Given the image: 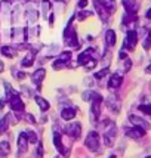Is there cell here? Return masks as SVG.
<instances>
[{
  "label": "cell",
  "instance_id": "obj_26",
  "mask_svg": "<svg viewBox=\"0 0 151 158\" xmlns=\"http://www.w3.org/2000/svg\"><path fill=\"white\" fill-rule=\"evenodd\" d=\"M102 5L110 15L114 14V10H116V0H102Z\"/></svg>",
  "mask_w": 151,
  "mask_h": 158
},
{
  "label": "cell",
  "instance_id": "obj_4",
  "mask_svg": "<svg viewBox=\"0 0 151 158\" xmlns=\"http://www.w3.org/2000/svg\"><path fill=\"white\" fill-rule=\"evenodd\" d=\"M136 43H138V33L135 30H129L127 34H126V39L123 41V49L124 50H133Z\"/></svg>",
  "mask_w": 151,
  "mask_h": 158
},
{
  "label": "cell",
  "instance_id": "obj_22",
  "mask_svg": "<svg viewBox=\"0 0 151 158\" xmlns=\"http://www.w3.org/2000/svg\"><path fill=\"white\" fill-rule=\"evenodd\" d=\"M144 31V41H142V46H144L145 50H148V49L151 48V31L150 30H147V28H144L142 30Z\"/></svg>",
  "mask_w": 151,
  "mask_h": 158
},
{
  "label": "cell",
  "instance_id": "obj_11",
  "mask_svg": "<svg viewBox=\"0 0 151 158\" xmlns=\"http://www.w3.org/2000/svg\"><path fill=\"white\" fill-rule=\"evenodd\" d=\"M107 106L113 112H119L120 111V99H119V96L117 95H110L107 98Z\"/></svg>",
  "mask_w": 151,
  "mask_h": 158
},
{
  "label": "cell",
  "instance_id": "obj_23",
  "mask_svg": "<svg viewBox=\"0 0 151 158\" xmlns=\"http://www.w3.org/2000/svg\"><path fill=\"white\" fill-rule=\"evenodd\" d=\"M105 43H107L110 48H113V46L116 44V33H114L113 30H108V31L105 33Z\"/></svg>",
  "mask_w": 151,
  "mask_h": 158
},
{
  "label": "cell",
  "instance_id": "obj_49",
  "mask_svg": "<svg viewBox=\"0 0 151 158\" xmlns=\"http://www.w3.org/2000/svg\"><path fill=\"white\" fill-rule=\"evenodd\" d=\"M110 158H116V157H114V155H111V157Z\"/></svg>",
  "mask_w": 151,
  "mask_h": 158
},
{
  "label": "cell",
  "instance_id": "obj_37",
  "mask_svg": "<svg viewBox=\"0 0 151 158\" xmlns=\"http://www.w3.org/2000/svg\"><path fill=\"white\" fill-rule=\"evenodd\" d=\"M5 87H6V98H7V99H9L11 96H14L15 93H16V92L14 90V87H11L7 83H5Z\"/></svg>",
  "mask_w": 151,
  "mask_h": 158
},
{
  "label": "cell",
  "instance_id": "obj_6",
  "mask_svg": "<svg viewBox=\"0 0 151 158\" xmlns=\"http://www.w3.org/2000/svg\"><path fill=\"white\" fill-rule=\"evenodd\" d=\"M9 106H11V110L15 111V112H21V111H24V102H22V99L18 93H15L14 96H11L9 99Z\"/></svg>",
  "mask_w": 151,
  "mask_h": 158
},
{
  "label": "cell",
  "instance_id": "obj_39",
  "mask_svg": "<svg viewBox=\"0 0 151 158\" xmlns=\"http://www.w3.org/2000/svg\"><path fill=\"white\" fill-rule=\"evenodd\" d=\"M131 68H132V61L129 59V58H126V59H124V64H123V71L124 73H127Z\"/></svg>",
  "mask_w": 151,
  "mask_h": 158
},
{
  "label": "cell",
  "instance_id": "obj_27",
  "mask_svg": "<svg viewBox=\"0 0 151 158\" xmlns=\"http://www.w3.org/2000/svg\"><path fill=\"white\" fill-rule=\"evenodd\" d=\"M50 7H52V5H50L49 0H43L41 2V10H43V16L45 18H48V14L50 12Z\"/></svg>",
  "mask_w": 151,
  "mask_h": 158
},
{
  "label": "cell",
  "instance_id": "obj_13",
  "mask_svg": "<svg viewBox=\"0 0 151 158\" xmlns=\"http://www.w3.org/2000/svg\"><path fill=\"white\" fill-rule=\"evenodd\" d=\"M54 145H55V148L58 149L59 154H62V155H68V151H67L65 146L62 145V138L58 131H54Z\"/></svg>",
  "mask_w": 151,
  "mask_h": 158
},
{
  "label": "cell",
  "instance_id": "obj_24",
  "mask_svg": "<svg viewBox=\"0 0 151 158\" xmlns=\"http://www.w3.org/2000/svg\"><path fill=\"white\" fill-rule=\"evenodd\" d=\"M9 152H11V145H9V142H6V140L0 142V158L7 157Z\"/></svg>",
  "mask_w": 151,
  "mask_h": 158
},
{
  "label": "cell",
  "instance_id": "obj_41",
  "mask_svg": "<svg viewBox=\"0 0 151 158\" xmlns=\"http://www.w3.org/2000/svg\"><path fill=\"white\" fill-rule=\"evenodd\" d=\"M25 118H27L30 123H36V118L31 115V114H25Z\"/></svg>",
  "mask_w": 151,
  "mask_h": 158
},
{
  "label": "cell",
  "instance_id": "obj_2",
  "mask_svg": "<svg viewBox=\"0 0 151 158\" xmlns=\"http://www.w3.org/2000/svg\"><path fill=\"white\" fill-rule=\"evenodd\" d=\"M101 103H102V96L99 93H93V96H92V105H90L92 121H98V118L101 115Z\"/></svg>",
  "mask_w": 151,
  "mask_h": 158
},
{
  "label": "cell",
  "instance_id": "obj_51",
  "mask_svg": "<svg viewBox=\"0 0 151 158\" xmlns=\"http://www.w3.org/2000/svg\"><path fill=\"white\" fill-rule=\"evenodd\" d=\"M61 2H67V0H61Z\"/></svg>",
  "mask_w": 151,
  "mask_h": 158
},
{
  "label": "cell",
  "instance_id": "obj_29",
  "mask_svg": "<svg viewBox=\"0 0 151 158\" xmlns=\"http://www.w3.org/2000/svg\"><path fill=\"white\" fill-rule=\"evenodd\" d=\"M43 154H45V151H43V143H41V142H37V148L34 149V157L43 158Z\"/></svg>",
  "mask_w": 151,
  "mask_h": 158
},
{
  "label": "cell",
  "instance_id": "obj_28",
  "mask_svg": "<svg viewBox=\"0 0 151 158\" xmlns=\"http://www.w3.org/2000/svg\"><path fill=\"white\" fill-rule=\"evenodd\" d=\"M33 62H34V56L31 55V53H28V55L22 59L21 64H22V67H25V68H27V67H31V65H33Z\"/></svg>",
  "mask_w": 151,
  "mask_h": 158
},
{
  "label": "cell",
  "instance_id": "obj_12",
  "mask_svg": "<svg viewBox=\"0 0 151 158\" xmlns=\"http://www.w3.org/2000/svg\"><path fill=\"white\" fill-rule=\"evenodd\" d=\"M25 15H27V19L30 24H34L37 18H39V12H37V9L34 7L33 3H30L27 5V9H25Z\"/></svg>",
  "mask_w": 151,
  "mask_h": 158
},
{
  "label": "cell",
  "instance_id": "obj_40",
  "mask_svg": "<svg viewBox=\"0 0 151 158\" xmlns=\"http://www.w3.org/2000/svg\"><path fill=\"white\" fill-rule=\"evenodd\" d=\"M77 6H79V9H84V7L88 6V0H80Z\"/></svg>",
  "mask_w": 151,
  "mask_h": 158
},
{
  "label": "cell",
  "instance_id": "obj_3",
  "mask_svg": "<svg viewBox=\"0 0 151 158\" xmlns=\"http://www.w3.org/2000/svg\"><path fill=\"white\" fill-rule=\"evenodd\" d=\"M117 138V127L114 123H110V127L104 133V143L105 146H113Z\"/></svg>",
  "mask_w": 151,
  "mask_h": 158
},
{
  "label": "cell",
  "instance_id": "obj_16",
  "mask_svg": "<svg viewBox=\"0 0 151 158\" xmlns=\"http://www.w3.org/2000/svg\"><path fill=\"white\" fill-rule=\"evenodd\" d=\"M27 148H28L27 133L22 131V133H19V138H18V151H19V154H24V152H27Z\"/></svg>",
  "mask_w": 151,
  "mask_h": 158
},
{
  "label": "cell",
  "instance_id": "obj_35",
  "mask_svg": "<svg viewBox=\"0 0 151 158\" xmlns=\"http://www.w3.org/2000/svg\"><path fill=\"white\" fill-rule=\"evenodd\" d=\"M83 67H84V69H88V71H89V69H92V68H95V67H96V59H95V58L89 59V61L83 65Z\"/></svg>",
  "mask_w": 151,
  "mask_h": 158
},
{
  "label": "cell",
  "instance_id": "obj_30",
  "mask_svg": "<svg viewBox=\"0 0 151 158\" xmlns=\"http://www.w3.org/2000/svg\"><path fill=\"white\" fill-rule=\"evenodd\" d=\"M25 133H27V138H28V142H30V143H37V142H39L37 135H36L33 130H28V131H25Z\"/></svg>",
  "mask_w": 151,
  "mask_h": 158
},
{
  "label": "cell",
  "instance_id": "obj_44",
  "mask_svg": "<svg viewBox=\"0 0 151 158\" xmlns=\"http://www.w3.org/2000/svg\"><path fill=\"white\" fill-rule=\"evenodd\" d=\"M49 25H54V15H49Z\"/></svg>",
  "mask_w": 151,
  "mask_h": 158
},
{
  "label": "cell",
  "instance_id": "obj_20",
  "mask_svg": "<svg viewBox=\"0 0 151 158\" xmlns=\"http://www.w3.org/2000/svg\"><path fill=\"white\" fill-rule=\"evenodd\" d=\"M126 14H136V0H123Z\"/></svg>",
  "mask_w": 151,
  "mask_h": 158
},
{
  "label": "cell",
  "instance_id": "obj_25",
  "mask_svg": "<svg viewBox=\"0 0 151 158\" xmlns=\"http://www.w3.org/2000/svg\"><path fill=\"white\" fill-rule=\"evenodd\" d=\"M34 99H36V103L39 105L40 111H43V112H45V111L49 110V106H50V105H49V102L46 101V99H43L41 96H34Z\"/></svg>",
  "mask_w": 151,
  "mask_h": 158
},
{
  "label": "cell",
  "instance_id": "obj_46",
  "mask_svg": "<svg viewBox=\"0 0 151 158\" xmlns=\"http://www.w3.org/2000/svg\"><path fill=\"white\" fill-rule=\"evenodd\" d=\"M3 69H5V65H3V62L0 61V73H3Z\"/></svg>",
  "mask_w": 151,
  "mask_h": 158
},
{
  "label": "cell",
  "instance_id": "obj_33",
  "mask_svg": "<svg viewBox=\"0 0 151 158\" xmlns=\"http://www.w3.org/2000/svg\"><path fill=\"white\" fill-rule=\"evenodd\" d=\"M89 16H92V12H88V10H83V9H80V12H79V15H77V18H79V21H84V19H88Z\"/></svg>",
  "mask_w": 151,
  "mask_h": 158
},
{
  "label": "cell",
  "instance_id": "obj_7",
  "mask_svg": "<svg viewBox=\"0 0 151 158\" xmlns=\"http://www.w3.org/2000/svg\"><path fill=\"white\" fill-rule=\"evenodd\" d=\"M145 133H147L145 129L133 126V127H131V129H127V130H126V136H127V138H131V139H141V138H144L145 136Z\"/></svg>",
  "mask_w": 151,
  "mask_h": 158
},
{
  "label": "cell",
  "instance_id": "obj_47",
  "mask_svg": "<svg viewBox=\"0 0 151 158\" xmlns=\"http://www.w3.org/2000/svg\"><path fill=\"white\" fill-rule=\"evenodd\" d=\"M145 71H147L148 74H151V64H150V65H148V67H147V69H145Z\"/></svg>",
  "mask_w": 151,
  "mask_h": 158
},
{
  "label": "cell",
  "instance_id": "obj_14",
  "mask_svg": "<svg viewBox=\"0 0 151 158\" xmlns=\"http://www.w3.org/2000/svg\"><path fill=\"white\" fill-rule=\"evenodd\" d=\"M93 6H95L98 15L101 16V19H102V21H107V19H108L110 14H108V12H107V9L104 7V5H102V2H101V0H93Z\"/></svg>",
  "mask_w": 151,
  "mask_h": 158
},
{
  "label": "cell",
  "instance_id": "obj_1",
  "mask_svg": "<svg viewBox=\"0 0 151 158\" xmlns=\"http://www.w3.org/2000/svg\"><path fill=\"white\" fill-rule=\"evenodd\" d=\"M99 143H101V138H99V133L95 130L89 131V135L86 136L84 139V145H86V148L90 149L92 152H95L99 149Z\"/></svg>",
  "mask_w": 151,
  "mask_h": 158
},
{
  "label": "cell",
  "instance_id": "obj_34",
  "mask_svg": "<svg viewBox=\"0 0 151 158\" xmlns=\"http://www.w3.org/2000/svg\"><path fill=\"white\" fill-rule=\"evenodd\" d=\"M71 52H62L61 55H59V58H58V59H59V61H64V62H67V64H68L70 61H71Z\"/></svg>",
  "mask_w": 151,
  "mask_h": 158
},
{
  "label": "cell",
  "instance_id": "obj_8",
  "mask_svg": "<svg viewBox=\"0 0 151 158\" xmlns=\"http://www.w3.org/2000/svg\"><path fill=\"white\" fill-rule=\"evenodd\" d=\"M12 123H16V118L12 117V114H6L0 118V133H5V131L11 127Z\"/></svg>",
  "mask_w": 151,
  "mask_h": 158
},
{
  "label": "cell",
  "instance_id": "obj_36",
  "mask_svg": "<svg viewBox=\"0 0 151 158\" xmlns=\"http://www.w3.org/2000/svg\"><path fill=\"white\" fill-rule=\"evenodd\" d=\"M67 65H68L67 62L59 61V59H56V61L54 62V68H55V69H61V68H64V67H67Z\"/></svg>",
  "mask_w": 151,
  "mask_h": 158
},
{
  "label": "cell",
  "instance_id": "obj_43",
  "mask_svg": "<svg viewBox=\"0 0 151 158\" xmlns=\"http://www.w3.org/2000/svg\"><path fill=\"white\" fill-rule=\"evenodd\" d=\"M5 103H6V99H0V111L5 108Z\"/></svg>",
  "mask_w": 151,
  "mask_h": 158
},
{
  "label": "cell",
  "instance_id": "obj_17",
  "mask_svg": "<svg viewBox=\"0 0 151 158\" xmlns=\"http://www.w3.org/2000/svg\"><path fill=\"white\" fill-rule=\"evenodd\" d=\"M122 83H123V77L120 76L119 73H116V74H113V76L110 77L108 87H110V89H119V87L122 86Z\"/></svg>",
  "mask_w": 151,
  "mask_h": 158
},
{
  "label": "cell",
  "instance_id": "obj_32",
  "mask_svg": "<svg viewBox=\"0 0 151 158\" xmlns=\"http://www.w3.org/2000/svg\"><path fill=\"white\" fill-rule=\"evenodd\" d=\"M108 73H110V68H107V67H105V68H102L101 71L95 73V78H96V80H101V78H104V77L107 76Z\"/></svg>",
  "mask_w": 151,
  "mask_h": 158
},
{
  "label": "cell",
  "instance_id": "obj_38",
  "mask_svg": "<svg viewBox=\"0 0 151 158\" xmlns=\"http://www.w3.org/2000/svg\"><path fill=\"white\" fill-rule=\"evenodd\" d=\"M21 14V7L19 6H15L14 7V12H12V21H18Z\"/></svg>",
  "mask_w": 151,
  "mask_h": 158
},
{
  "label": "cell",
  "instance_id": "obj_5",
  "mask_svg": "<svg viewBox=\"0 0 151 158\" xmlns=\"http://www.w3.org/2000/svg\"><path fill=\"white\" fill-rule=\"evenodd\" d=\"M64 131L68 135L70 138L79 139L80 135H82V126H80V123H71L64 127Z\"/></svg>",
  "mask_w": 151,
  "mask_h": 158
},
{
  "label": "cell",
  "instance_id": "obj_10",
  "mask_svg": "<svg viewBox=\"0 0 151 158\" xmlns=\"http://www.w3.org/2000/svg\"><path fill=\"white\" fill-rule=\"evenodd\" d=\"M93 56H95V50L92 48H89V49H86V50H83L82 53L79 55L77 62H79V65H84V64L89 61V59H92Z\"/></svg>",
  "mask_w": 151,
  "mask_h": 158
},
{
  "label": "cell",
  "instance_id": "obj_15",
  "mask_svg": "<svg viewBox=\"0 0 151 158\" xmlns=\"http://www.w3.org/2000/svg\"><path fill=\"white\" fill-rule=\"evenodd\" d=\"M45 76H46V69H45V68L36 69L34 73H33V76H31V78H33V83H34L39 89H40V84H41V81H43Z\"/></svg>",
  "mask_w": 151,
  "mask_h": 158
},
{
  "label": "cell",
  "instance_id": "obj_50",
  "mask_svg": "<svg viewBox=\"0 0 151 158\" xmlns=\"http://www.w3.org/2000/svg\"><path fill=\"white\" fill-rule=\"evenodd\" d=\"M145 158H151V155H148V157H145Z\"/></svg>",
  "mask_w": 151,
  "mask_h": 158
},
{
  "label": "cell",
  "instance_id": "obj_18",
  "mask_svg": "<svg viewBox=\"0 0 151 158\" xmlns=\"http://www.w3.org/2000/svg\"><path fill=\"white\" fill-rule=\"evenodd\" d=\"M25 39H27V30H22V28H15V30H12V40L24 41Z\"/></svg>",
  "mask_w": 151,
  "mask_h": 158
},
{
  "label": "cell",
  "instance_id": "obj_9",
  "mask_svg": "<svg viewBox=\"0 0 151 158\" xmlns=\"http://www.w3.org/2000/svg\"><path fill=\"white\" fill-rule=\"evenodd\" d=\"M129 121H131L133 126H136V127H142V129H150V123L147 121V120H144L142 117H139V115H133V114H131L129 115Z\"/></svg>",
  "mask_w": 151,
  "mask_h": 158
},
{
  "label": "cell",
  "instance_id": "obj_45",
  "mask_svg": "<svg viewBox=\"0 0 151 158\" xmlns=\"http://www.w3.org/2000/svg\"><path fill=\"white\" fill-rule=\"evenodd\" d=\"M145 16H147V19H151V7L147 10V14H145Z\"/></svg>",
  "mask_w": 151,
  "mask_h": 158
},
{
  "label": "cell",
  "instance_id": "obj_31",
  "mask_svg": "<svg viewBox=\"0 0 151 158\" xmlns=\"http://www.w3.org/2000/svg\"><path fill=\"white\" fill-rule=\"evenodd\" d=\"M138 110L141 111V112H144L145 115H151V105H148V103H142V105H139V106H138Z\"/></svg>",
  "mask_w": 151,
  "mask_h": 158
},
{
  "label": "cell",
  "instance_id": "obj_21",
  "mask_svg": "<svg viewBox=\"0 0 151 158\" xmlns=\"http://www.w3.org/2000/svg\"><path fill=\"white\" fill-rule=\"evenodd\" d=\"M0 52L5 56H7V58H15L16 53H18V50L15 48H12V46H3V48L0 49Z\"/></svg>",
  "mask_w": 151,
  "mask_h": 158
},
{
  "label": "cell",
  "instance_id": "obj_19",
  "mask_svg": "<svg viewBox=\"0 0 151 158\" xmlns=\"http://www.w3.org/2000/svg\"><path fill=\"white\" fill-rule=\"evenodd\" d=\"M76 117V108H71V106H67L61 111V118L65 120V121H70Z\"/></svg>",
  "mask_w": 151,
  "mask_h": 158
},
{
  "label": "cell",
  "instance_id": "obj_42",
  "mask_svg": "<svg viewBox=\"0 0 151 158\" xmlns=\"http://www.w3.org/2000/svg\"><path fill=\"white\" fill-rule=\"evenodd\" d=\"M126 58H127V55H126V52H124V49H123V50L120 52V59H122V61H124Z\"/></svg>",
  "mask_w": 151,
  "mask_h": 158
},
{
  "label": "cell",
  "instance_id": "obj_48",
  "mask_svg": "<svg viewBox=\"0 0 151 158\" xmlns=\"http://www.w3.org/2000/svg\"><path fill=\"white\" fill-rule=\"evenodd\" d=\"M18 77H19V78H22V77H25V73H19V74H18Z\"/></svg>",
  "mask_w": 151,
  "mask_h": 158
}]
</instances>
